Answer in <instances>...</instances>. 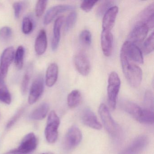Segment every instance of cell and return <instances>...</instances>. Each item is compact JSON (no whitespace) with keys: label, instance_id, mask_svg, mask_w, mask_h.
Listing matches in <instances>:
<instances>
[{"label":"cell","instance_id":"cell-1","mask_svg":"<svg viewBox=\"0 0 154 154\" xmlns=\"http://www.w3.org/2000/svg\"><path fill=\"white\" fill-rule=\"evenodd\" d=\"M121 64L123 74L131 86L137 88L140 85L142 78L141 68L131 61L126 54L120 51Z\"/></svg>","mask_w":154,"mask_h":154},{"label":"cell","instance_id":"cell-2","mask_svg":"<svg viewBox=\"0 0 154 154\" xmlns=\"http://www.w3.org/2000/svg\"><path fill=\"white\" fill-rule=\"evenodd\" d=\"M120 86V79L118 74L115 72H112L109 75L107 88L109 105L112 110L116 109L117 97Z\"/></svg>","mask_w":154,"mask_h":154},{"label":"cell","instance_id":"cell-3","mask_svg":"<svg viewBox=\"0 0 154 154\" xmlns=\"http://www.w3.org/2000/svg\"><path fill=\"white\" fill-rule=\"evenodd\" d=\"M60 123L59 117L54 111H52L48 115L45 131L46 139L48 143H54L57 140Z\"/></svg>","mask_w":154,"mask_h":154},{"label":"cell","instance_id":"cell-4","mask_svg":"<svg viewBox=\"0 0 154 154\" xmlns=\"http://www.w3.org/2000/svg\"><path fill=\"white\" fill-rule=\"evenodd\" d=\"M99 112L107 132L113 137H117L119 132V127L112 117L107 106L101 103L99 107Z\"/></svg>","mask_w":154,"mask_h":154},{"label":"cell","instance_id":"cell-5","mask_svg":"<svg viewBox=\"0 0 154 154\" xmlns=\"http://www.w3.org/2000/svg\"><path fill=\"white\" fill-rule=\"evenodd\" d=\"M82 135L80 129L76 126H72L68 129L64 139L63 146L66 150L75 148L81 143Z\"/></svg>","mask_w":154,"mask_h":154},{"label":"cell","instance_id":"cell-6","mask_svg":"<svg viewBox=\"0 0 154 154\" xmlns=\"http://www.w3.org/2000/svg\"><path fill=\"white\" fill-rule=\"evenodd\" d=\"M147 136L141 135L136 137L127 147L121 151L119 154H140L146 148L148 144Z\"/></svg>","mask_w":154,"mask_h":154},{"label":"cell","instance_id":"cell-7","mask_svg":"<svg viewBox=\"0 0 154 154\" xmlns=\"http://www.w3.org/2000/svg\"><path fill=\"white\" fill-rule=\"evenodd\" d=\"M121 51L134 63L142 64L144 62L142 52L138 47L130 41H126L122 46Z\"/></svg>","mask_w":154,"mask_h":154},{"label":"cell","instance_id":"cell-8","mask_svg":"<svg viewBox=\"0 0 154 154\" xmlns=\"http://www.w3.org/2000/svg\"><path fill=\"white\" fill-rule=\"evenodd\" d=\"M74 64L77 72L84 76L90 73L91 65L89 58L85 53L79 52L74 57Z\"/></svg>","mask_w":154,"mask_h":154},{"label":"cell","instance_id":"cell-9","mask_svg":"<svg viewBox=\"0 0 154 154\" xmlns=\"http://www.w3.org/2000/svg\"><path fill=\"white\" fill-rule=\"evenodd\" d=\"M149 29L146 24L138 21L130 34L128 41L135 45L142 43L146 37Z\"/></svg>","mask_w":154,"mask_h":154},{"label":"cell","instance_id":"cell-10","mask_svg":"<svg viewBox=\"0 0 154 154\" xmlns=\"http://www.w3.org/2000/svg\"><path fill=\"white\" fill-rule=\"evenodd\" d=\"M15 50L14 48L9 47L3 51L1 58L0 63V75L5 78L15 57Z\"/></svg>","mask_w":154,"mask_h":154},{"label":"cell","instance_id":"cell-11","mask_svg":"<svg viewBox=\"0 0 154 154\" xmlns=\"http://www.w3.org/2000/svg\"><path fill=\"white\" fill-rule=\"evenodd\" d=\"M37 139L35 134L30 132L26 135L17 148L21 154H28L34 151L37 146Z\"/></svg>","mask_w":154,"mask_h":154},{"label":"cell","instance_id":"cell-12","mask_svg":"<svg viewBox=\"0 0 154 154\" xmlns=\"http://www.w3.org/2000/svg\"><path fill=\"white\" fill-rule=\"evenodd\" d=\"M44 90V80L41 76H39L35 79L31 85L28 97L29 104L35 103L42 95Z\"/></svg>","mask_w":154,"mask_h":154},{"label":"cell","instance_id":"cell-13","mask_svg":"<svg viewBox=\"0 0 154 154\" xmlns=\"http://www.w3.org/2000/svg\"><path fill=\"white\" fill-rule=\"evenodd\" d=\"M81 118L83 123L90 128L96 130H100L102 128L95 113L88 108L83 110Z\"/></svg>","mask_w":154,"mask_h":154},{"label":"cell","instance_id":"cell-14","mask_svg":"<svg viewBox=\"0 0 154 154\" xmlns=\"http://www.w3.org/2000/svg\"><path fill=\"white\" fill-rule=\"evenodd\" d=\"M121 106L126 112L131 115L136 120L140 122L144 115V109H142L134 103L126 100L122 101Z\"/></svg>","mask_w":154,"mask_h":154},{"label":"cell","instance_id":"cell-15","mask_svg":"<svg viewBox=\"0 0 154 154\" xmlns=\"http://www.w3.org/2000/svg\"><path fill=\"white\" fill-rule=\"evenodd\" d=\"M75 8L74 6L66 4L58 5L50 8L46 13L44 17V23L48 25L53 21L58 14L69 10H72Z\"/></svg>","mask_w":154,"mask_h":154},{"label":"cell","instance_id":"cell-16","mask_svg":"<svg viewBox=\"0 0 154 154\" xmlns=\"http://www.w3.org/2000/svg\"><path fill=\"white\" fill-rule=\"evenodd\" d=\"M113 37L110 31L103 30L101 35V46L103 54L109 57L111 54L113 48Z\"/></svg>","mask_w":154,"mask_h":154},{"label":"cell","instance_id":"cell-17","mask_svg":"<svg viewBox=\"0 0 154 154\" xmlns=\"http://www.w3.org/2000/svg\"><path fill=\"white\" fill-rule=\"evenodd\" d=\"M118 12V7L113 6L105 12L102 20L103 29L111 31L115 24Z\"/></svg>","mask_w":154,"mask_h":154},{"label":"cell","instance_id":"cell-18","mask_svg":"<svg viewBox=\"0 0 154 154\" xmlns=\"http://www.w3.org/2000/svg\"><path fill=\"white\" fill-rule=\"evenodd\" d=\"M154 2L148 6L142 11L139 16L138 21L143 22L146 25L149 29L154 27Z\"/></svg>","mask_w":154,"mask_h":154},{"label":"cell","instance_id":"cell-19","mask_svg":"<svg viewBox=\"0 0 154 154\" xmlns=\"http://www.w3.org/2000/svg\"><path fill=\"white\" fill-rule=\"evenodd\" d=\"M64 17L61 16L57 18L55 21L54 26V35L52 38L51 47L53 51H55L59 45L61 38V30L63 23Z\"/></svg>","mask_w":154,"mask_h":154},{"label":"cell","instance_id":"cell-20","mask_svg":"<svg viewBox=\"0 0 154 154\" xmlns=\"http://www.w3.org/2000/svg\"><path fill=\"white\" fill-rule=\"evenodd\" d=\"M48 41L46 32L44 29L39 31L35 44V49L36 53L38 55H42L46 51Z\"/></svg>","mask_w":154,"mask_h":154},{"label":"cell","instance_id":"cell-21","mask_svg":"<svg viewBox=\"0 0 154 154\" xmlns=\"http://www.w3.org/2000/svg\"><path fill=\"white\" fill-rule=\"evenodd\" d=\"M58 67L55 63H53L48 66L46 71L45 83L47 86L51 87L54 85L58 78Z\"/></svg>","mask_w":154,"mask_h":154},{"label":"cell","instance_id":"cell-22","mask_svg":"<svg viewBox=\"0 0 154 154\" xmlns=\"http://www.w3.org/2000/svg\"><path fill=\"white\" fill-rule=\"evenodd\" d=\"M49 107L48 103H43L36 108L31 113L30 118L35 120H41L46 117Z\"/></svg>","mask_w":154,"mask_h":154},{"label":"cell","instance_id":"cell-23","mask_svg":"<svg viewBox=\"0 0 154 154\" xmlns=\"http://www.w3.org/2000/svg\"><path fill=\"white\" fill-rule=\"evenodd\" d=\"M82 94L80 91L75 90L72 91L67 96V104L71 108L77 107L81 102Z\"/></svg>","mask_w":154,"mask_h":154},{"label":"cell","instance_id":"cell-24","mask_svg":"<svg viewBox=\"0 0 154 154\" xmlns=\"http://www.w3.org/2000/svg\"><path fill=\"white\" fill-rule=\"evenodd\" d=\"M25 48L22 46L18 47L15 54V63L17 69L20 70L23 67L24 64Z\"/></svg>","mask_w":154,"mask_h":154},{"label":"cell","instance_id":"cell-25","mask_svg":"<svg viewBox=\"0 0 154 154\" xmlns=\"http://www.w3.org/2000/svg\"><path fill=\"white\" fill-rule=\"evenodd\" d=\"M154 48V32H152L143 44V49L144 54L146 55L150 54L153 52Z\"/></svg>","mask_w":154,"mask_h":154},{"label":"cell","instance_id":"cell-26","mask_svg":"<svg viewBox=\"0 0 154 154\" xmlns=\"http://www.w3.org/2000/svg\"><path fill=\"white\" fill-rule=\"evenodd\" d=\"M114 2L112 1H105L103 2L96 10V14L100 17L104 15L105 12L112 7H113Z\"/></svg>","mask_w":154,"mask_h":154},{"label":"cell","instance_id":"cell-27","mask_svg":"<svg viewBox=\"0 0 154 154\" xmlns=\"http://www.w3.org/2000/svg\"><path fill=\"white\" fill-rule=\"evenodd\" d=\"M0 101L7 104L11 103V94L5 85L0 87Z\"/></svg>","mask_w":154,"mask_h":154},{"label":"cell","instance_id":"cell-28","mask_svg":"<svg viewBox=\"0 0 154 154\" xmlns=\"http://www.w3.org/2000/svg\"><path fill=\"white\" fill-rule=\"evenodd\" d=\"M79 39L83 45L90 46L92 43V35L91 32L87 29L83 30L80 34Z\"/></svg>","mask_w":154,"mask_h":154},{"label":"cell","instance_id":"cell-29","mask_svg":"<svg viewBox=\"0 0 154 154\" xmlns=\"http://www.w3.org/2000/svg\"><path fill=\"white\" fill-rule=\"evenodd\" d=\"M144 104L147 109L154 110V96L152 92L149 90L146 91L144 96Z\"/></svg>","mask_w":154,"mask_h":154},{"label":"cell","instance_id":"cell-30","mask_svg":"<svg viewBox=\"0 0 154 154\" xmlns=\"http://www.w3.org/2000/svg\"><path fill=\"white\" fill-rule=\"evenodd\" d=\"M77 14L75 11H72L67 16L66 20V29L67 31L72 29L77 20Z\"/></svg>","mask_w":154,"mask_h":154},{"label":"cell","instance_id":"cell-31","mask_svg":"<svg viewBox=\"0 0 154 154\" xmlns=\"http://www.w3.org/2000/svg\"><path fill=\"white\" fill-rule=\"evenodd\" d=\"M33 23L30 18L28 17L24 18L22 21V30L24 34L28 35L32 32Z\"/></svg>","mask_w":154,"mask_h":154},{"label":"cell","instance_id":"cell-32","mask_svg":"<svg viewBox=\"0 0 154 154\" xmlns=\"http://www.w3.org/2000/svg\"><path fill=\"white\" fill-rule=\"evenodd\" d=\"M47 3V1L45 0H39L38 1L35 7V14L38 17H41L44 14Z\"/></svg>","mask_w":154,"mask_h":154},{"label":"cell","instance_id":"cell-33","mask_svg":"<svg viewBox=\"0 0 154 154\" xmlns=\"http://www.w3.org/2000/svg\"><path fill=\"white\" fill-rule=\"evenodd\" d=\"M97 2V1H84L81 3L80 7L85 12H89Z\"/></svg>","mask_w":154,"mask_h":154},{"label":"cell","instance_id":"cell-34","mask_svg":"<svg viewBox=\"0 0 154 154\" xmlns=\"http://www.w3.org/2000/svg\"><path fill=\"white\" fill-rule=\"evenodd\" d=\"M12 34V29L9 27H3L0 29V38L3 40L9 39Z\"/></svg>","mask_w":154,"mask_h":154},{"label":"cell","instance_id":"cell-35","mask_svg":"<svg viewBox=\"0 0 154 154\" xmlns=\"http://www.w3.org/2000/svg\"><path fill=\"white\" fill-rule=\"evenodd\" d=\"M29 80H30V77H29V75L27 73L25 74L23 79H22L21 84V93L23 95L26 94L27 91Z\"/></svg>","mask_w":154,"mask_h":154},{"label":"cell","instance_id":"cell-36","mask_svg":"<svg viewBox=\"0 0 154 154\" xmlns=\"http://www.w3.org/2000/svg\"><path fill=\"white\" fill-rule=\"evenodd\" d=\"M22 111H23V110H20L18 112L16 113V115H14V116L9 121V122H8L7 125V128L9 129L10 128H11V127H12V126L14 125V124L16 123V122L18 120L19 118L20 117V116H21V114H22Z\"/></svg>","mask_w":154,"mask_h":154},{"label":"cell","instance_id":"cell-37","mask_svg":"<svg viewBox=\"0 0 154 154\" xmlns=\"http://www.w3.org/2000/svg\"><path fill=\"white\" fill-rule=\"evenodd\" d=\"M13 9L14 11V15L16 18H18L21 14L22 9V5L20 2H16L13 4Z\"/></svg>","mask_w":154,"mask_h":154},{"label":"cell","instance_id":"cell-38","mask_svg":"<svg viewBox=\"0 0 154 154\" xmlns=\"http://www.w3.org/2000/svg\"><path fill=\"white\" fill-rule=\"evenodd\" d=\"M4 154H21L17 148L15 149H12V150H10L8 152L5 153Z\"/></svg>","mask_w":154,"mask_h":154},{"label":"cell","instance_id":"cell-39","mask_svg":"<svg viewBox=\"0 0 154 154\" xmlns=\"http://www.w3.org/2000/svg\"><path fill=\"white\" fill-rule=\"evenodd\" d=\"M4 79V77H2V76L0 75V87L5 85Z\"/></svg>","mask_w":154,"mask_h":154},{"label":"cell","instance_id":"cell-40","mask_svg":"<svg viewBox=\"0 0 154 154\" xmlns=\"http://www.w3.org/2000/svg\"><path fill=\"white\" fill-rule=\"evenodd\" d=\"M53 154V153H43V154Z\"/></svg>","mask_w":154,"mask_h":154}]
</instances>
